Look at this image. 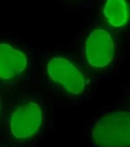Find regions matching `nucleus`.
<instances>
[{
    "label": "nucleus",
    "mask_w": 130,
    "mask_h": 147,
    "mask_svg": "<svg viewBox=\"0 0 130 147\" xmlns=\"http://www.w3.org/2000/svg\"><path fill=\"white\" fill-rule=\"evenodd\" d=\"M109 22L115 27H120L126 22L127 15L126 4L123 0H109L104 9Z\"/></svg>",
    "instance_id": "obj_6"
},
{
    "label": "nucleus",
    "mask_w": 130,
    "mask_h": 147,
    "mask_svg": "<svg viewBox=\"0 0 130 147\" xmlns=\"http://www.w3.org/2000/svg\"><path fill=\"white\" fill-rule=\"evenodd\" d=\"M40 107L34 102L22 104L12 115L11 131L16 138L26 139L36 134L41 123Z\"/></svg>",
    "instance_id": "obj_2"
},
{
    "label": "nucleus",
    "mask_w": 130,
    "mask_h": 147,
    "mask_svg": "<svg viewBox=\"0 0 130 147\" xmlns=\"http://www.w3.org/2000/svg\"><path fill=\"white\" fill-rule=\"evenodd\" d=\"M48 75L70 93L79 94L84 88V77L74 66L66 59L54 58L47 66Z\"/></svg>",
    "instance_id": "obj_3"
},
{
    "label": "nucleus",
    "mask_w": 130,
    "mask_h": 147,
    "mask_svg": "<svg viewBox=\"0 0 130 147\" xmlns=\"http://www.w3.org/2000/svg\"><path fill=\"white\" fill-rule=\"evenodd\" d=\"M88 60L92 66L103 67L111 61L114 45L110 35L104 30H96L88 36L86 45Z\"/></svg>",
    "instance_id": "obj_4"
},
{
    "label": "nucleus",
    "mask_w": 130,
    "mask_h": 147,
    "mask_svg": "<svg viewBox=\"0 0 130 147\" xmlns=\"http://www.w3.org/2000/svg\"><path fill=\"white\" fill-rule=\"evenodd\" d=\"M92 135L100 147L130 146V114L119 112L104 116L95 124Z\"/></svg>",
    "instance_id": "obj_1"
},
{
    "label": "nucleus",
    "mask_w": 130,
    "mask_h": 147,
    "mask_svg": "<svg viewBox=\"0 0 130 147\" xmlns=\"http://www.w3.org/2000/svg\"><path fill=\"white\" fill-rule=\"evenodd\" d=\"M27 59L22 53L6 44L0 45V78L13 79L24 71Z\"/></svg>",
    "instance_id": "obj_5"
}]
</instances>
